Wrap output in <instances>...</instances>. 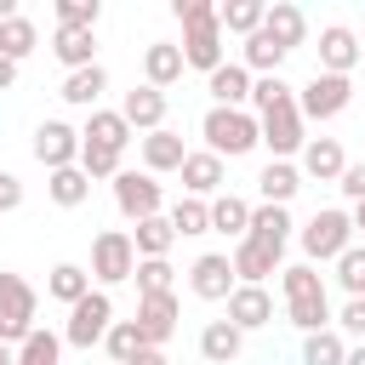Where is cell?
<instances>
[{"instance_id":"obj_1","label":"cell","mask_w":365,"mask_h":365,"mask_svg":"<svg viewBox=\"0 0 365 365\" xmlns=\"http://www.w3.org/2000/svg\"><path fill=\"white\" fill-rule=\"evenodd\" d=\"M279 291H285V319H291L302 336L336 325V314H331V291H325V274H319L314 262H291V268H279Z\"/></svg>"},{"instance_id":"obj_2","label":"cell","mask_w":365,"mask_h":365,"mask_svg":"<svg viewBox=\"0 0 365 365\" xmlns=\"http://www.w3.org/2000/svg\"><path fill=\"white\" fill-rule=\"evenodd\" d=\"M200 137H205V148H211L217 160H240V154L262 148V120H257L251 108H205Z\"/></svg>"},{"instance_id":"obj_3","label":"cell","mask_w":365,"mask_h":365,"mask_svg":"<svg viewBox=\"0 0 365 365\" xmlns=\"http://www.w3.org/2000/svg\"><path fill=\"white\" fill-rule=\"evenodd\" d=\"M297 245H302V257L319 268V262H336L348 245H354V217L342 211V205H325V211H314L302 228H297Z\"/></svg>"},{"instance_id":"obj_4","label":"cell","mask_w":365,"mask_h":365,"mask_svg":"<svg viewBox=\"0 0 365 365\" xmlns=\"http://www.w3.org/2000/svg\"><path fill=\"white\" fill-rule=\"evenodd\" d=\"M34 314H40V297L23 274L0 268V342L6 348H23L34 336Z\"/></svg>"},{"instance_id":"obj_5","label":"cell","mask_w":365,"mask_h":365,"mask_svg":"<svg viewBox=\"0 0 365 365\" xmlns=\"http://www.w3.org/2000/svg\"><path fill=\"white\" fill-rule=\"evenodd\" d=\"M131 274H137L131 228H103V234L91 240V285L108 291V285H120V279H131Z\"/></svg>"},{"instance_id":"obj_6","label":"cell","mask_w":365,"mask_h":365,"mask_svg":"<svg viewBox=\"0 0 365 365\" xmlns=\"http://www.w3.org/2000/svg\"><path fill=\"white\" fill-rule=\"evenodd\" d=\"M108 325H114V297L108 291H91V297H80L74 308H68V325H63V348H97L103 336H108Z\"/></svg>"},{"instance_id":"obj_7","label":"cell","mask_w":365,"mask_h":365,"mask_svg":"<svg viewBox=\"0 0 365 365\" xmlns=\"http://www.w3.org/2000/svg\"><path fill=\"white\" fill-rule=\"evenodd\" d=\"M354 103V74H319L314 68V80L297 91V108H302V120H336L342 108Z\"/></svg>"},{"instance_id":"obj_8","label":"cell","mask_w":365,"mask_h":365,"mask_svg":"<svg viewBox=\"0 0 365 365\" xmlns=\"http://www.w3.org/2000/svg\"><path fill=\"white\" fill-rule=\"evenodd\" d=\"M257 120H262V148H268L274 160H297V154L308 148V120H302L297 97L279 103V108H268V114H257Z\"/></svg>"},{"instance_id":"obj_9","label":"cell","mask_w":365,"mask_h":365,"mask_svg":"<svg viewBox=\"0 0 365 365\" xmlns=\"http://www.w3.org/2000/svg\"><path fill=\"white\" fill-rule=\"evenodd\" d=\"M80 143H86V137H80L68 120H40L29 148H34V160H40L46 171H63V165H80Z\"/></svg>"},{"instance_id":"obj_10","label":"cell","mask_w":365,"mask_h":365,"mask_svg":"<svg viewBox=\"0 0 365 365\" xmlns=\"http://www.w3.org/2000/svg\"><path fill=\"white\" fill-rule=\"evenodd\" d=\"M114 205H120V217L137 228L143 217H160L165 194H160V182H154L148 171H120V177H114Z\"/></svg>"},{"instance_id":"obj_11","label":"cell","mask_w":365,"mask_h":365,"mask_svg":"<svg viewBox=\"0 0 365 365\" xmlns=\"http://www.w3.org/2000/svg\"><path fill=\"white\" fill-rule=\"evenodd\" d=\"M234 262H228V251H205V257H194V268H188V291L200 297V302H228L234 297Z\"/></svg>"},{"instance_id":"obj_12","label":"cell","mask_w":365,"mask_h":365,"mask_svg":"<svg viewBox=\"0 0 365 365\" xmlns=\"http://www.w3.org/2000/svg\"><path fill=\"white\" fill-rule=\"evenodd\" d=\"M182 63H188V68H200V74H217V68L228 63V57H222V17L182 29Z\"/></svg>"},{"instance_id":"obj_13","label":"cell","mask_w":365,"mask_h":365,"mask_svg":"<svg viewBox=\"0 0 365 365\" xmlns=\"http://www.w3.org/2000/svg\"><path fill=\"white\" fill-rule=\"evenodd\" d=\"M359 34L348 23H325L319 29V74H354L359 68Z\"/></svg>"},{"instance_id":"obj_14","label":"cell","mask_w":365,"mask_h":365,"mask_svg":"<svg viewBox=\"0 0 365 365\" xmlns=\"http://www.w3.org/2000/svg\"><path fill=\"white\" fill-rule=\"evenodd\" d=\"M120 114H125V125H131V131H143V137H148V131H160V125H165V91L143 80V86H131V91L120 97Z\"/></svg>"},{"instance_id":"obj_15","label":"cell","mask_w":365,"mask_h":365,"mask_svg":"<svg viewBox=\"0 0 365 365\" xmlns=\"http://www.w3.org/2000/svg\"><path fill=\"white\" fill-rule=\"evenodd\" d=\"M251 68L245 63H222L217 74H205V91H211V108H251Z\"/></svg>"},{"instance_id":"obj_16","label":"cell","mask_w":365,"mask_h":365,"mask_svg":"<svg viewBox=\"0 0 365 365\" xmlns=\"http://www.w3.org/2000/svg\"><path fill=\"white\" fill-rule=\"evenodd\" d=\"M297 171L314 177V182H336V177L348 171V154H342L336 137H308V148L297 154Z\"/></svg>"},{"instance_id":"obj_17","label":"cell","mask_w":365,"mask_h":365,"mask_svg":"<svg viewBox=\"0 0 365 365\" xmlns=\"http://www.w3.org/2000/svg\"><path fill=\"white\" fill-rule=\"evenodd\" d=\"M137 331H143L148 348H165L171 331H177V297L171 291L165 297H137Z\"/></svg>"},{"instance_id":"obj_18","label":"cell","mask_w":365,"mask_h":365,"mask_svg":"<svg viewBox=\"0 0 365 365\" xmlns=\"http://www.w3.org/2000/svg\"><path fill=\"white\" fill-rule=\"evenodd\" d=\"M137 143H143V171H148V177H160V171H182V160H188L182 137H177L171 125H160V131H148V137H137Z\"/></svg>"},{"instance_id":"obj_19","label":"cell","mask_w":365,"mask_h":365,"mask_svg":"<svg viewBox=\"0 0 365 365\" xmlns=\"http://www.w3.org/2000/svg\"><path fill=\"white\" fill-rule=\"evenodd\" d=\"M182 188H188L194 200H217V194H222V160H217L211 148H188V160H182Z\"/></svg>"},{"instance_id":"obj_20","label":"cell","mask_w":365,"mask_h":365,"mask_svg":"<svg viewBox=\"0 0 365 365\" xmlns=\"http://www.w3.org/2000/svg\"><path fill=\"white\" fill-rule=\"evenodd\" d=\"M291 228H297V222H291V211H285V205H262V200H257V205H251V234H245V240H257V245H268V251H279V257H285Z\"/></svg>"},{"instance_id":"obj_21","label":"cell","mask_w":365,"mask_h":365,"mask_svg":"<svg viewBox=\"0 0 365 365\" xmlns=\"http://www.w3.org/2000/svg\"><path fill=\"white\" fill-rule=\"evenodd\" d=\"M262 34H268L274 46H285V51H297V46L308 40V17H302V6L274 0V6H268V17H262Z\"/></svg>"},{"instance_id":"obj_22","label":"cell","mask_w":365,"mask_h":365,"mask_svg":"<svg viewBox=\"0 0 365 365\" xmlns=\"http://www.w3.org/2000/svg\"><path fill=\"white\" fill-rule=\"evenodd\" d=\"M182 68H188V63H182V46H171V40H148V46H143V80H148V86L165 91V86L182 80Z\"/></svg>"},{"instance_id":"obj_23","label":"cell","mask_w":365,"mask_h":365,"mask_svg":"<svg viewBox=\"0 0 365 365\" xmlns=\"http://www.w3.org/2000/svg\"><path fill=\"white\" fill-rule=\"evenodd\" d=\"M297 188H302L297 160H268V165L257 171V194H262V205H291Z\"/></svg>"},{"instance_id":"obj_24","label":"cell","mask_w":365,"mask_h":365,"mask_svg":"<svg viewBox=\"0 0 365 365\" xmlns=\"http://www.w3.org/2000/svg\"><path fill=\"white\" fill-rule=\"evenodd\" d=\"M228 262H234V279H240V285H262L268 274H279V251H268V245H257V240H240V245L228 251Z\"/></svg>"},{"instance_id":"obj_25","label":"cell","mask_w":365,"mask_h":365,"mask_svg":"<svg viewBox=\"0 0 365 365\" xmlns=\"http://www.w3.org/2000/svg\"><path fill=\"white\" fill-rule=\"evenodd\" d=\"M228 319H234L240 331H262V325L274 319V297H268L262 285H234V297H228Z\"/></svg>"},{"instance_id":"obj_26","label":"cell","mask_w":365,"mask_h":365,"mask_svg":"<svg viewBox=\"0 0 365 365\" xmlns=\"http://www.w3.org/2000/svg\"><path fill=\"white\" fill-rule=\"evenodd\" d=\"M200 354H205L211 365H234V359L245 354V331H240L234 319H205V331H200Z\"/></svg>"},{"instance_id":"obj_27","label":"cell","mask_w":365,"mask_h":365,"mask_svg":"<svg viewBox=\"0 0 365 365\" xmlns=\"http://www.w3.org/2000/svg\"><path fill=\"white\" fill-rule=\"evenodd\" d=\"M51 51H57V63L74 74V68H91L97 63V29H57L51 34Z\"/></svg>"},{"instance_id":"obj_28","label":"cell","mask_w":365,"mask_h":365,"mask_svg":"<svg viewBox=\"0 0 365 365\" xmlns=\"http://www.w3.org/2000/svg\"><path fill=\"white\" fill-rule=\"evenodd\" d=\"M80 137H86V143H103V148H120V154H125V143H131L137 131L125 125V114H120V108H91V114H86V125H80Z\"/></svg>"},{"instance_id":"obj_29","label":"cell","mask_w":365,"mask_h":365,"mask_svg":"<svg viewBox=\"0 0 365 365\" xmlns=\"http://www.w3.org/2000/svg\"><path fill=\"white\" fill-rule=\"evenodd\" d=\"M97 285H91V268H80V262H57L51 274H46V297L51 302H63V308H74L80 297H91Z\"/></svg>"},{"instance_id":"obj_30","label":"cell","mask_w":365,"mask_h":365,"mask_svg":"<svg viewBox=\"0 0 365 365\" xmlns=\"http://www.w3.org/2000/svg\"><path fill=\"white\" fill-rule=\"evenodd\" d=\"M108 91V68L103 63H91V68H74V74H63V103H74V108H97V97Z\"/></svg>"},{"instance_id":"obj_31","label":"cell","mask_w":365,"mask_h":365,"mask_svg":"<svg viewBox=\"0 0 365 365\" xmlns=\"http://www.w3.org/2000/svg\"><path fill=\"white\" fill-rule=\"evenodd\" d=\"M211 234H228L234 245L251 234V200H240V194H217L211 200Z\"/></svg>"},{"instance_id":"obj_32","label":"cell","mask_w":365,"mask_h":365,"mask_svg":"<svg viewBox=\"0 0 365 365\" xmlns=\"http://www.w3.org/2000/svg\"><path fill=\"white\" fill-rule=\"evenodd\" d=\"M46 194H51V205H63V211H74V205H86V200H91V177H86L80 165H63V171H46Z\"/></svg>"},{"instance_id":"obj_33","label":"cell","mask_w":365,"mask_h":365,"mask_svg":"<svg viewBox=\"0 0 365 365\" xmlns=\"http://www.w3.org/2000/svg\"><path fill=\"white\" fill-rule=\"evenodd\" d=\"M131 245H137V262H143V257H171V245H177L171 217H165V211H160V217H143V222L131 228Z\"/></svg>"},{"instance_id":"obj_34","label":"cell","mask_w":365,"mask_h":365,"mask_svg":"<svg viewBox=\"0 0 365 365\" xmlns=\"http://www.w3.org/2000/svg\"><path fill=\"white\" fill-rule=\"evenodd\" d=\"M285 57H291V51H285V46H274L262 29H257V34L240 46V63L251 68V80H262V74H279V68H285Z\"/></svg>"},{"instance_id":"obj_35","label":"cell","mask_w":365,"mask_h":365,"mask_svg":"<svg viewBox=\"0 0 365 365\" xmlns=\"http://www.w3.org/2000/svg\"><path fill=\"white\" fill-rule=\"evenodd\" d=\"M217 17H222V34H240V40H251V34L262 29L268 6H262V0H222V6H217Z\"/></svg>"},{"instance_id":"obj_36","label":"cell","mask_w":365,"mask_h":365,"mask_svg":"<svg viewBox=\"0 0 365 365\" xmlns=\"http://www.w3.org/2000/svg\"><path fill=\"white\" fill-rule=\"evenodd\" d=\"M171 228H177V240H194V234H211V200H194V194H182L171 211Z\"/></svg>"},{"instance_id":"obj_37","label":"cell","mask_w":365,"mask_h":365,"mask_svg":"<svg viewBox=\"0 0 365 365\" xmlns=\"http://www.w3.org/2000/svg\"><path fill=\"white\" fill-rule=\"evenodd\" d=\"M302 365H348V336H342L336 325L302 336Z\"/></svg>"},{"instance_id":"obj_38","label":"cell","mask_w":365,"mask_h":365,"mask_svg":"<svg viewBox=\"0 0 365 365\" xmlns=\"http://www.w3.org/2000/svg\"><path fill=\"white\" fill-rule=\"evenodd\" d=\"M103 348H108V365H131L148 342H143L137 319H114V325H108V336H103Z\"/></svg>"},{"instance_id":"obj_39","label":"cell","mask_w":365,"mask_h":365,"mask_svg":"<svg viewBox=\"0 0 365 365\" xmlns=\"http://www.w3.org/2000/svg\"><path fill=\"white\" fill-rule=\"evenodd\" d=\"M34 46H40V29H34V23L23 17V11H17L11 23H0V57H11V63L23 68V57H29Z\"/></svg>"},{"instance_id":"obj_40","label":"cell","mask_w":365,"mask_h":365,"mask_svg":"<svg viewBox=\"0 0 365 365\" xmlns=\"http://www.w3.org/2000/svg\"><path fill=\"white\" fill-rule=\"evenodd\" d=\"M171 274H177L171 257H143L137 274H131V279H137V297H165V291H171Z\"/></svg>"},{"instance_id":"obj_41","label":"cell","mask_w":365,"mask_h":365,"mask_svg":"<svg viewBox=\"0 0 365 365\" xmlns=\"http://www.w3.org/2000/svg\"><path fill=\"white\" fill-rule=\"evenodd\" d=\"M331 268H336L331 279H336L348 297H365V245H359V240H354V245H348V251H342Z\"/></svg>"},{"instance_id":"obj_42","label":"cell","mask_w":365,"mask_h":365,"mask_svg":"<svg viewBox=\"0 0 365 365\" xmlns=\"http://www.w3.org/2000/svg\"><path fill=\"white\" fill-rule=\"evenodd\" d=\"M17 365H63V336L34 325V336L17 348Z\"/></svg>"},{"instance_id":"obj_43","label":"cell","mask_w":365,"mask_h":365,"mask_svg":"<svg viewBox=\"0 0 365 365\" xmlns=\"http://www.w3.org/2000/svg\"><path fill=\"white\" fill-rule=\"evenodd\" d=\"M297 97V86L285 80V74H262L257 86H251V114H268V108H279V103H291Z\"/></svg>"},{"instance_id":"obj_44","label":"cell","mask_w":365,"mask_h":365,"mask_svg":"<svg viewBox=\"0 0 365 365\" xmlns=\"http://www.w3.org/2000/svg\"><path fill=\"white\" fill-rule=\"evenodd\" d=\"M80 171H86V177H108V182H114L125 165H120V148H103V143H80Z\"/></svg>"},{"instance_id":"obj_45","label":"cell","mask_w":365,"mask_h":365,"mask_svg":"<svg viewBox=\"0 0 365 365\" xmlns=\"http://www.w3.org/2000/svg\"><path fill=\"white\" fill-rule=\"evenodd\" d=\"M103 6L97 0H57V29H97Z\"/></svg>"},{"instance_id":"obj_46","label":"cell","mask_w":365,"mask_h":365,"mask_svg":"<svg viewBox=\"0 0 365 365\" xmlns=\"http://www.w3.org/2000/svg\"><path fill=\"white\" fill-rule=\"evenodd\" d=\"M336 331L354 336V342H365V297H348V302L336 308Z\"/></svg>"},{"instance_id":"obj_47","label":"cell","mask_w":365,"mask_h":365,"mask_svg":"<svg viewBox=\"0 0 365 365\" xmlns=\"http://www.w3.org/2000/svg\"><path fill=\"white\" fill-rule=\"evenodd\" d=\"M336 188H342L348 205H365V160H348V171L336 177Z\"/></svg>"},{"instance_id":"obj_48","label":"cell","mask_w":365,"mask_h":365,"mask_svg":"<svg viewBox=\"0 0 365 365\" xmlns=\"http://www.w3.org/2000/svg\"><path fill=\"white\" fill-rule=\"evenodd\" d=\"M171 11H177V23H182V29H194V23H211V17H217V6H211V0H177Z\"/></svg>"},{"instance_id":"obj_49","label":"cell","mask_w":365,"mask_h":365,"mask_svg":"<svg viewBox=\"0 0 365 365\" xmlns=\"http://www.w3.org/2000/svg\"><path fill=\"white\" fill-rule=\"evenodd\" d=\"M17 205H23V182H17L11 171H0V217H6V211H17Z\"/></svg>"},{"instance_id":"obj_50","label":"cell","mask_w":365,"mask_h":365,"mask_svg":"<svg viewBox=\"0 0 365 365\" xmlns=\"http://www.w3.org/2000/svg\"><path fill=\"white\" fill-rule=\"evenodd\" d=\"M11 86H17V63H11V57H0V91H11Z\"/></svg>"},{"instance_id":"obj_51","label":"cell","mask_w":365,"mask_h":365,"mask_svg":"<svg viewBox=\"0 0 365 365\" xmlns=\"http://www.w3.org/2000/svg\"><path fill=\"white\" fill-rule=\"evenodd\" d=\"M131 365H171V359H165V348H143Z\"/></svg>"},{"instance_id":"obj_52","label":"cell","mask_w":365,"mask_h":365,"mask_svg":"<svg viewBox=\"0 0 365 365\" xmlns=\"http://www.w3.org/2000/svg\"><path fill=\"white\" fill-rule=\"evenodd\" d=\"M348 365H365V342H348Z\"/></svg>"},{"instance_id":"obj_53","label":"cell","mask_w":365,"mask_h":365,"mask_svg":"<svg viewBox=\"0 0 365 365\" xmlns=\"http://www.w3.org/2000/svg\"><path fill=\"white\" fill-rule=\"evenodd\" d=\"M348 217H354V234H365V205H348Z\"/></svg>"},{"instance_id":"obj_54","label":"cell","mask_w":365,"mask_h":365,"mask_svg":"<svg viewBox=\"0 0 365 365\" xmlns=\"http://www.w3.org/2000/svg\"><path fill=\"white\" fill-rule=\"evenodd\" d=\"M0 365H17V348H6V342H0Z\"/></svg>"},{"instance_id":"obj_55","label":"cell","mask_w":365,"mask_h":365,"mask_svg":"<svg viewBox=\"0 0 365 365\" xmlns=\"http://www.w3.org/2000/svg\"><path fill=\"white\" fill-rule=\"evenodd\" d=\"M359 68H365V46H359Z\"/></svg>"}]
</instances>
